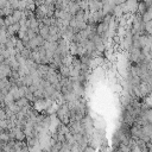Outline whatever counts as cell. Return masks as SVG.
<instances>
[{
	"label": "cell",
	"mask_w": 152,
	"mask_h": 152,
	"mask_svg": "<svg viewBox=\"0 0 152 152\" xmlns=\"http://www.w3.org/2000/svg\"><path fill=\"white\" fill-rule=\"evenodd\" d=\"M83 152H95V150H94V148H91V147H87Z\"/></svg>",
	"instance_id": "2e32d148"
},
{
	"label": "cell",
	"mask_w": 152,
	"mask_h": 152,
	"mask_svg": "<svg viewBox=\"0 0 152 152\" xmlns=\"http://www.w3.org/2000/svg\"><path fill=\"white\" fill-rule=\"evenodd\" d=\"M44 42H45V40H44L39 34H37L34 38L30 39V42H28V50H32V49L38 48V46H43V45H44Z\"/></svg>",
	"instance_id": "7a4b0ae2"
},
{
	"label": "cell",
	"mask_w": 152,
	"mask_h": 152,
	"mask_svg": "<svg viewBox=\"0 0 152 152\" xmlns=\"http://www.w3.org/2000/svg\"><path fill=\"white\" fill-rule=\"evenodd\" d=\"M12 102H14V99H13L12 94L8 91V93L4 96V103H5V106H7V104H10V103H12Z\"/></svg>",
	"instance_id": "8fae6325"
},
{
	"label": "cell",
	"mask_w": 152,
	"mask_h": 152,
	"mask_svg": "<svg viewBox=\"0 0 152 152\" xmlns=\"http://www.w3.org/2000/svg\"><path fill=\"white\" fill-rule=\"evenodd\" d=\"M12 132H13V134H14V140L15 141H25V134H24V132H23V129H19V128H13V129H11Z\"/></svg>",
	"instance_id": "277c9868"
},
{
	"label": "cell",
	"mask_w": 152,
	"mask_h": 152,
	"mask_svg": "<svg viewBox=\"0 0 152 152\" xmlns=\"http://www.w3.org/2000/svg\"><path fill=\"white\" fill-rule=\"evenodd\" d=\"M5 119H6L5 109H1V108H0V120H5Z\"/></svg>",
	"instance_id": "9a60e30c"
},
{
	"label": "cell",
	"mask_w": 152,
	"mask_h": 152,
	"mask_svg": "<svg viewBox=\"0 0 152 152\" xmlns=\"http://www.w3.org/2000/svg\"><path fill=\"white\" fill-rule=\"evenodd\" d=\"M30 55H31V50H28V49H24V50L20 52V56H21L24 59H28V58H30Z\"/></svg>",
	"instance_id": "4fadbf2b"
},
{
	"label": "cell",
	"mask_w": 152,
	"mask_h": 152,
	"mask_svg": "<svg viewBox=\"0 0 152 152\" xmlns=\"http://www.w3.org/2000/svg\"><path fill=\"white\" fill-rule=\"evenodd\" d=\"M5 107H6L8 110H11L12 113H14V114H17V113L20 110V108L15 104V102H12V103H10V104H7V106H5Z\"/></svg>",
	"instance_id": "30bf717a"
},
{
	"label": "cell",
	"mask_w": 152,
	"mask_h": 152,
	"mask_svg": "<svg viewBox=\"0 0 152 152\" xmlns=\"http://www.w3.org/2000/svg\"><path fill=\"white\" fill-rule=\"evenodd\" d=\"M4 24H5V26L6 27H8V26H12L14 23H13V18H12V15H7V17H4Z\"/></svg>",
	"instance_id": "7c38bea8"
},
{
	"label": "cell",
	"mask_w": 152,
	"mask_h": 152,
	"mask_svg": "<svg viewBox=\"0 0 152 152\" xmlns=\"http://www.w3.org/2000/svg\"><path fill=\"white\" fill-rule=\"evenodd\" d=\"M58 152H70V146L64 141V142H62L61 148H59V151H58Z\"/></svg>",
	"instance_id": "5bb4252c"
},
{
	"label": "cell",
	"mask_w": 152,
	"mask_h": 152,
	"mask_svg": "<svg viewBox=\"0 0 152 152\" xmlns=\"http://www.w3.org/2000/svg\"><path fill=\"white\" fill-rule=\"evenodd\" d=\"M12 18H13V23H14V24H15V23H19L20 18H21V11L14 10L13 13H12Z\"/></svg>",
	"instance_id": "ba28073f"
},
{
	"label": "cell",
	"mask_w": 152,
	"mask_h": 152,
	"mask_svg": "<svg viewBox=\"0 0 152 152\" xmlns=\"http://www.w3.org/2000/svg\"><path fill=\"white\" fill-rule=\"evenodd\" d=\"M141 131H142V134L145 137H151V133H152V126H151V124H145L141 127Z\"/></svg>",
	"instance_id": "8992f818"
},
{
	"label": "cell",
	"mask_w": 152,
	"mask_h": 152,
	"mask_svg": "<svg viewBox=\"0 0 152 152\" xmlns=\"http://www.w3.org/2000/svg\"><path fill=\"white\" fill-rule=\"evenodd\" d=\"M69 53H70L72 57L76 56V53H77V44H75V43H72V42L69 43Z\"/></svg>",
	"instance_id": "9c48e42d"
},
{
	"label": "cell",
	"mask_w": 152,
	"mask_h": 152,
	"mask_svg": "<svg viewBox=\"0 0 152 152\" xmlns=\"http://www.w3.org/2000/svg\"><path fill=\"white\" fill-rule=\"evenodd\" d=\"M15 102V104L21 109V108H24L25 106H27V104H30V102L25 99V97H21V99H19V100H17V101H14Z\"/></svg>",
	"instance_id": "52a82bcc"
},
{
	"label": "cell",
	"mask_w": 152,
	"mask_h": 152,
	"mask_svg": "<svg viewBox=\"0 0 152 152\" xmlns=\"http://www.w3.org/2000/svg\"><path fill=\"white\" fill-rule=\"evenodd\" d=\"M55 114H56L57 119L61 121V124H63V125H68L69 124V114L70 113H69V108H68L66 102L61 104Z\"/></svg>",
	"instance_id": "6da1fadb"
},
{
	"label": "cell",
	"mask_w": 152,
	"mask_h": 152,
	"mask_svg": "<svg viewBox=\"0 0 152 152\" xmlns=\"http://www.w3.org/2000/svg\"><path fill=\"white\" fill-rule=\"evenodd\" d=\"M151 19H152V7H148L145 11V13L141 15V20L142 23H147V21H151Z\"/></svg>",
	"instance_id": "5b68a950"
},
{
	"label": "cell",
	"mask_w": 152,
	"mask_h": 152,
	"mask_svg": "<svg viewBox=\"0 0 152 152\" xmlns=\"http://www.w3.org/2000/svg\"><path fill=\"white\" fill-rule=\"evenodd\" d=\"M102 8V2L100 1H88V10H89V13H94V12H97Z\"/></svg>",
	"instance_id": "3957f363"
}]
</instances>
